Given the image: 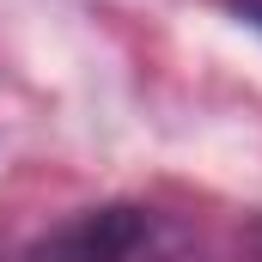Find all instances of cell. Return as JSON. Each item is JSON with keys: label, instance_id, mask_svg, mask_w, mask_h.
Masks as SVG:
<instances>
[{"label": "cell", "instance_id": "6da1fadb", "mask_svg": "<svg viewBox=\"0 0 262 262\" xmlns=\"http://www.w3.org/2000/svg\"><path fill=\"white\" fill-rule=\"evenodd\" d=\"M165 232L146 207H85L67 226L37 238V256H79V262H122L140 250H159Z\"/></svg>", "mask_w": 262, "mask_h": 262}, {"label": "cell", "instance_id": "7a4b0ae2", "mask_svg": "<svg viewBox=\"0 0 262 262\" xmlns=\"http://www.w3.org/2000/svg\"><path fill=\"white\" fill-rule=\"evenodd\" d=\"M226 6H232V18H238V25H250V31L262 37V0H226Z\"/></svg>", "mask_w": 262, "mask_h": 262}, {"label": "cell", "instance_id": "3957f363", "mask_svg": "<svg viewBox=\"0 0 262 262\" xmlns=\"http://www.w3.org/2000/svg\"><path fill=\"white\" fill-rule=\"evenodd\" d=\"M250 244H256V250H262V220H256V226H250Z\"/></svg>", "mask_w": 262, "mask_h": 262}]
</instances>
